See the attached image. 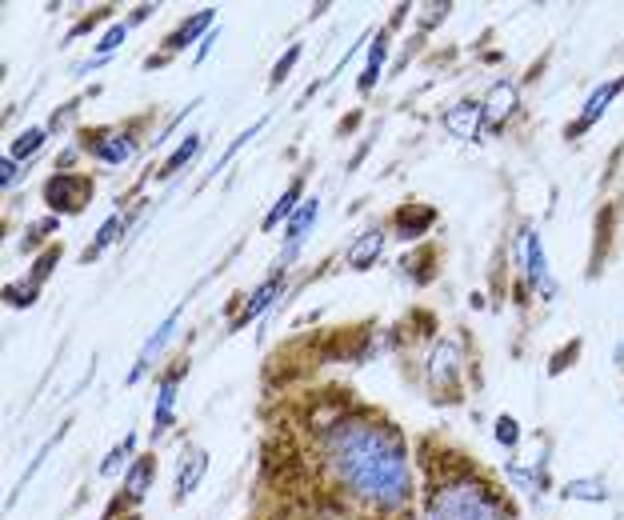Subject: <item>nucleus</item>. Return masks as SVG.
Returning <instances> with one entry per match:
<instances>
[{
	"mask_svg": "<svg viewBox=\"0 0 624 520\" xmlns=\"http://www.w3.org/2000/svg\"><path fill=\"white\" fill-rule=\"evenodd\" d=\"M176 320H180V308H176V312H172V316H168V320H164V324H160V328H156V332H152V340H148V344H144V352H140V360H136V368H132V372H128V384H136V380H140V376H144V368H148V360H152V356H156V352H160V348H164V344H168V340H172V332H176Z\"/></svg>",
	"mask_w": 624,
	"mask_h": 520,
	"instance_id": "obj_9",
	"label": "nucleus"
},
{
	"mask_svg": "<svg viewBox=\"0 0 624 520\" xmlns=\"http://www.w3.org/2000/svg\"><path fill=\"white\" fill-rule=\"evenodd\" d=\"M32 296H36V284H8L4 288V300L8 304H16V308H24V304H32Z\"/></svg>",
	"mask_w": 624,
	"mask_h": 520,
	"instance_id": "obj_28",
	"label": "nucleus"
},
{
	"mask_svg": "<svg viewBox=\"0 0 624 520\" xmlns=\"http://www.w3.org/2000/svg\"><path fill=\"white\" fill-rule=\"evenodd\" d=\"M512 108H516V84H512V80H496V84L488 88L484 120H488V124H500Z\"/></svg>",
	"mask_w": 624,
	"mask_h": 520,
	"instance_id": "obj_7",
	"label": "nucleus"
},
{
	"mask_svg": "<svg viewBox=\"0 0 624 520\" xmlns=\"http://www.w3.org/2000/svg\"><path fill=\"white\" fill-rule=\"evenodd\" d=\"M124 32H128V24H112V28L100 36V44H96V56H112V52H116L120 40H124Z\"/></svg>",
	"mask_w": 624,
	"mask_h": 520,
	"instance_id": "obj_26",
	"label": "nucleus"
},
{
	"mask_svg": "<svg viewBox=\"0 0 624 520\" xmlns=\"http://www.w3.org/2000/svg\"><path fill=\"white\" fill-rule=\"evenodd\" d=\"M276 292H280V272H272V276L252 292V300H248V308H244V316H240V324H248L252 316H260V312L272 304V296H276Z\"/></svg>",
	"mask_w": 624,
	"mask_h": 520,
	"instance_id": "obj_14",
	"label": "nucleus"
},
{
	"mask_svg": "<svg viewBox=\"0 0 624 520\" xmlns=\"http://www.w3.org/2000/svg\"><path fill=\"white\" fill-rule=\"evenodd\" d=\"M496 440H500V444H516L520 440V428H516V420H512V416H496Z\"/></svg>",
	"mask_w": 624,
	"mask_h": 520,
	"instance_id": "obj_29",
	"label": "nucleus"
},
{
	"mask_svg": "<svg viewBox=\"0 0 624 520\" xmlns=\"http://www.w3.org/2000/svg\"><path fill=\"white\" fill-rule=\"evenodd\" d=\"M212 20H216V8H200V12H192L188 20H184L180 28H176L172 36L164 40V48H168V52H176V48H188L192 40L200 36V32H208V28H212Z\"/></svg>",
	"mask_w": 624,
	"mask_h": 520,
	"instance_id": "obj_6",
	"label": "nucleus"
},
{
	"mask_svg": "<svg viewBox=\"0 0 624 520\" xmlns=\"http://www.w3.org/2000/svg\"><path fill=\"white\" fill-rule=\"evenodd\" d=\"M260 128H264V120H256V124H248V128H244V132H240V136H236V140H232V144H228V148H224V152H220V160H216V164H212V172H220V168H224V164H228V160H232V152H240V148H244V144H248V140H252V136H256V132H260Z\"/></svg>",
	"mask_w": 624,
	"mask_h": 520,
	"instance_id": "obj_23",
	"label": "nucleus"
},
{
	"mask_svg": "<svg viewBox=\"0 0 624 520\" xmlns=\"http://www.w3.org/2000/svg\"><path fill=\"white\" fill-rule=\"evenodd\" d=\"M296 60H300V44H292V48H288V52L276 60V68H272V88H276V84H284V80H288V72H292V64H296Z\"/></svg>",
	"mask_w": 624,
	"mask_h": 520,
	"instance_id": "obj_25",
	"label": "nucleus"
},
{
	"mask_svg": "<svg viewBox=\"0 0 624 520\" xmlns=\"http://www.w3.org/2000/svg\"><path fill=\"white\" fill-rule=\"evenodd\" d=\"M564 496L568 500H604V484L600 480H572V484H564Z\"/></svg>",
	"mask_w": 624,
	"mask_h": 520,
	"instance_id": "obj_22",
	"label": "nucleus"
},
{
	"mask_svg": "<svg viewBox=\"0 0 624 520\" xmlns=\"http://www.w3.org/2000/svg\"><path fill=\"white\" fill-rule=\"evenodd\" d=\"M428 220H432V216L424 212V208H412V212H400L396 216V228H400V236H416V232H420Z\"/></svg>",
	"mask_w": 624,
	"mask_h": 520,
	"instance_id": "obj_24",
	"label": "nucleus"
},
{
	"mask_svg": "<svg viewBox=\"0 0 624 520\" xmlns=\"http://www.w3.org/2000/svg\"><path fill=\"white\" fill-rule=\"evenodd\" d=\"M212 40H216V36H212V32H208V36H204V44H200V52H196V64L208 56V48H212Z\"/></svg>",
	"mask_w": 624,
	"mask_h": 520,
	"instance_id": "obj_34",
	"label": "nucleus"
},
{
	"mask_svg": "<svg viewBox=\"0 0 624 520\" xmlns=\"http://www.w3.org/2000/svg\"><path fill=\"white\" fill-rule=\"evenodd\" d=\"M128 152H132V140H128V136H104V140L96 144V156H100L104 164H120V160H128Z\"/></svg>",
	"mask_w": 624,
	"mask_h": 520,
	"instance_id": "obj_19",
	"label": "nucleus"
},
{
	"mask_svg": "<svg viewBox=\"0 0 624 520\" xmlns=\"http://www.w3.org/2000/svg\"><path fill=\"white\" fill-rule=\"evenodd\" d=\"M148 480H152V460L148 456H140V460L128 468V484H124V492L132 496V500H140L144 492H148Z\"/></svg>",
	"mask_w": 624,
	"mask_h": 520,
	"instance_id": "obj_17",
	"label": "nucleus"
},
{
	"mask_svg": "<svg viewBox=\"0 0 624 520\" xmlns=\"http://www.w3.org/2000/svg\"><path fill=\"white\" fill-rule=\"evenodd\" d=\"M328 460L356 496L396 508L408 500V464L400 436L372 420H344L328 436Z\"/></svg>",
	"mask_w": 624,
	"mask_h": 520,
	"instance_id": "obj_1",
	"label": "nucleus"
},
{
	"mask_svg": "<svg viewBox=\"0 0 624 520\" xmlns=\"http://www.w3.org/2000/svg\"><path fill=\"white\" fill-rule=\"evenodd\" d=\"M296 204H304V200H300V180L288 184V192L276 200V208H272V212L264 216V228H276V224L284 220V216H292V208H296Z\"/></svg>",
	"mask_w": 624,
	"mask_h": 520,
	"instance_id": "obj_18",
	"label": "nucleus"
},
{
	"mask_svg": "<svg viewBox=\"0 0 624 520\" xmlns=\"http://www.w3.org/2000/svg\"><path fill=\"white\" fill-rule=\"evenodd\" d=\"M316 208H320V200H304L300 208L292 212V220H288V240H284V256H292L296 248L304 244V232L312 228V220H316Z\"/></svg>",
	"mask_w": 624,
	"mask_h": 520,
	"instance_id": "obj_12",
	"label": "nucleus"
},
{
	"mask_svg": "<svg viewBox=\"0 0 624 520\" xmlns=\"http://www.w3.org/2000/svg\"><path fill=\"white\" fill-rule=\"evenodd\" d=\"M380 248H384V232H380V228H368L364 236L352 240V248H348V268H368V264L380 256Z\"/></svg>",
	"mask_w": 624,
	"mask_h": 520,
	"instance_id": "obj_13",
	"label": "nucleus"
},
{
	"mask_svg": "<svg viewBox=\"0 0 624 520\" xmlns=\"http://www.w3.org/2000/svg\"><path fill=\"white\" fill-rule=\"evenodd\" d=\"M480 120H484V108L472 104V100H460V104H452V108L444 112V128L456 136V140H476Z\"/></svg>",
	"mask_w": 624,
	"mask_h": 520,
	"instance_id": "obj_4",
	"label": "nucleus"
},
{
	"mask_svg": "<svg viewBox=\"0 0 624 520\" xmlns=\"http://www.w3.org/2000/svg\"><path fill=\"white\" fill-rule=\"evenodd\" d=\"M196 148H200V136H196V132H192V136H184V140H180V148H176L172 156L164 160V168H160V176H172L176 168H184V164H188V160H192V152H196Z\"/></svg>",
	"mask_w": 624,
	"mask_h": 520,
	"instance_id": "obj_20",
	"label": "nucleus"
},
{
	"mask_svg": "<svg viewBox=\"0 0 624 520\" xmlns=\"http://www.w3.org/2000/svg\"><path fill=\"white\" fill-rule=\"evenodd\" d=\"M208 468V452L204 448H184V460H180V476H176V496H188L192 488L200 484Z\"/></svg>",
	"mask_w": 624,
	"mask_h": 520,
	"instance_id": "obj_10",
	"label": "nucleus"
},
{
	"mask_svg": "<svg viewBox=\"0 0 624 520\" xmlns=\"http://www.w3.org/2000/svg\"><path fill=\"white\" fill-rule=\"evenodd\" d=\"M380 64H384V36H376L372 52H368V72H380Z\"/></svg>",
	"mask_w": 624,
	"mask_h": 520,
	"instance_id": "obj_31",
	"label": "nucleus"
},
{
	"mask_svg": "<svg viewBox=\"0 0 624 520\" xmlns=\"http://www.w3.org/2000/svg\"><path fill=\"white\" fill-rule=\"evenodd\" d=\"M116 232H120V216H108V220L100 224V228H96V240H92V252L88 256H96L100 252L104 244H112V240H116Z\"/></svg>",
	"mask_w": 624,
	"mask_h": 520,
	"instance_id": "obj_27",
	"label": "nucleus"
},
{
	"mask_svg": "<svg viewBox=\"0 0 624 520\" xmlns=\"http://www.w3.org/2000/svg\"><path fill=\"white\" fill-rule=\"evenodd\" d=\"M44 200L56 208V212H72V208H84V204H80L84 196H76V180H72L68 172L52 176V180L44 184Z\"/></svg>",
	"mask_w": 624,
	"mask_h": 520,
	"instance_id": "obj_8",
	"label": "nucleus"
},
{
	"mask_svg": "<svg viewBox=\"0 0 624 520\" xmlns=\"http://www.w3.org/2000/svg\"><path fill=\"white\" fill-rule=\"evenodd\" d=\"M524 276L536 284L540 296H556V280L548 276V264H544V248H540V236L536 232H524Z\"/></svg>",
	"mask_w": 624,
	"mask_h": 520,
	"instance_id": "obj_3",
	"label": "nucleus"
},
{
	"mask_svg": "<svg viewBox=\"0 0 624 520\" xmlns=\"http://www.w3.org/2000/svg\"><path fill=\"white\" fill-rule=\"evenodd\" d=\"M620 88H624V80H612V84H600L596 92L588 96V104H584V112H580V120H576V128H572V132H580V128H592V124H596V120L604 116L608 100H612V96L620 92Z\"/></svg>",
	"mask_w": 624,
	"mask_h": 520,
	"instance_id": "obj_11",
	"label": "nucleus"
},
{
	"mask_svg": "<svg viewBox=\"0 0 624 520\" xmlns=\"http://www.w3.org/2000/svg\"><path fill=\"white\" fill-rule=\"evenodd\" d=\"M148 16H152V4H140L132 16H128V24H144V20H148Z\"/></svg>",
	"mask_w": 624,
	"mask_h": 520,
	"instance_id": "obj_33",
	"label": "nucleus"
},
{
	"mask_svg": "<svg viewBox=\"0 0 624 520\" xmlns=\"http://www.w3.org/2000/svg\"><path fill=\"white\" fill-rule=\"evenodd\" d=\"M456 368H460V348L452 340H440L428 356V380L432 388H444L448 380H456Z\"/></svg>",
	"mask_w": 624,
	"mask_h": 520,
	"instance_id": "obj_5",
	"label": "nucleus"
},
{
	"mask_svg": "<svg viewBox=\"0 0 624 520\" xmlns=\"http://www.w3.org/2000/svg\"><path fill=\"white\" fill-rule=\"evenodd\" d=\"M60 260V248H48L44 252V260H36V268H32V284H36V280H44L48 272H52V264Z\"/></svg>",
	"mask_w": 624,
	"mask_h": 520,
	"instance_id": "obj_30",
	"label": "nucleus"
},
{
	"mask_svg": "<svg viewBox=\"0 0 624 520\" xmlns=\"http://www.w3.org/2000/svg\"><path fill=\"white\" fill-rule=\"evenodd\" d=\"M16 172H20V168H16V160H12V156L0 160V184H4V188L16 180Z\"/></svg>",
	"mask_w": 624,
	"mask_h": 520,
	"instance_id": "obj_32",
	"label": "nucleus"
},
{
	"mask_svg": "<svg viewBox=\"0 0 624 520\" xmlns=\"http://www.w3.org/2000/svg\"><path fill=\"white\" fill-rule=\"evenodd\" d=\"M172 404H176V380H164V384H160V400H156V428H152V436H164L168 420H172Z\"/></svg>",
	"mask_w": 624,
	"mask_h": 520,
	"instance_id": "obj_16",
	"label": "nucleus"
},
{
	"mask_svg": "<svg viewBox=\"0 0 624 520\" xmlns=\"http://www.w3.org/2000/svg\"><path fill=\"white\" fill-rule=\"evenodd\" d=\"M132 452H136V432H132V436H124L108 456H104V460H100V476H116V472L128 464V456H132Z\"/></svg>",
	"mask_w": 624,
	"mask_h": 520,
	"instance_id": "obj_15",
	"label": "nucleus"
},
{
	"mask_svg": "<svg viewBox=\"0 0 624 520\" xmlns=\"http://www.w3.org/2000/svg\"><path fill=\"white\" fill-rule=\"evenodd\" d=\"M44 140H48V128H28V132H20V136H16V144H12V160L32 156Z\"/></svg>",
	"mask_w": 624,
	"mask_h": 520,
	"instance_id": "obj_21",
	"label": "nucleus"
},
{
	"mask_svg": "<svg viewBox=\"0 0 624 520\" xmlns=\"http://www.w3.org/2000/svg\"><path fill=\"white\" fill-rule=\"evenodd\" d=\"M428 520H504V512L480 484H448L428 500Z\"/></svg>",
	"mask_w": 624,
	"mask_h": 520,
	"instance_id": "obj_2",
	"label": "nucleus"
}]
</instances>
